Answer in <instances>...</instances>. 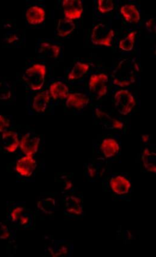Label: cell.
Wrapping results in <instances>:
<instances>
[{
	"label": "cell",
	"instance_id": "6da1fadb",
	"mask_svg": "<svg viewBox=\"0 0 156 257\" xmlns=\"http://www.w3.org/2000/svg\"><path fill=\"white\" fill-rule=\"evenodd\" d=\"M138 66L133 59L125 58L118 63L112 74L113 84L125 88L136 81Z\"/></svg>",
	"mask_w": 156,
	"mask_h": 257
},
{
	"label": "cell",
	"instance_id": "7a4b0ae2",
	"mask_svg": "<svg viewBox=\"0 0 156 257\" xmlns=\"http://www.w3.org/2000/svg\"><path fill=\"white\" fill-rule=\"evenodd\" d=\"M46 73V66L42 64H36L26 70L23 79L31 90L37 92L44 86Z\"/></svg>",
	"mask_w": 156,
	"mask_h": 257
},
{
	"label": "cell",
	"instance_id": "3957f363",
	"mask_svg": "<svg viewBox=\"0 0 156 257\" xmlns=\"http://www.w3.org/2000/svg\"><path fill=\"white\" fill-rule=\"evenodd\" d=\"M114 33L112 29L106 24L99 23L93 28L91 35V42L93 44L110 47L112 46Z\"/></svg>",
	"mask_w": 156,
	"mask_h": 257
},
{
	"label": "cell",
	"instance_id": "277c9868",
	"mask_svg": "<svg viewBox=\"0 0 156 257\" xmlns=\"http://www.w3.org/2000/svg\"><path fill=\"white\" fill-rule=\"evenodd\" d=\"M114 100L115 108L118 113L125 116L130 114L136 105L133 93L127 90H120L115 93Z\"/></svg>",
	"mask_w": 156,
	"mask_h": 257
},
{
	"label": "cell",
	"instance_id": "5b68a950",
	"mask_svg": "<svg viewBox=\"0 0 156 257\" xmlns=\"http://www.w3.org/2000/svg\"><path fill=\"white\" fill-rule=\"evenodd\" d=\"M108 84H109V76L106 74H94L90 77L89 88L91 94L99 99L107 94Z\"/></svg>",
	"mask_w": 156,
	"mask_h": 257
},
{
	"label": "cell",
	"instance_id": "8992f818",
	"mask_svg": "<svg viewBox=\"0 0 156 257\" xmlns=\"http://www.w3.org/2000/svg\"><path fill=\"white\" fill-rule=\"evenodd\" d=\"M40 144L39 136L33 133L28 132L22 136L19 148L24 155L34 156L39 151Z\"/></svg>",
	"mask_w": 156,
	"mask_h": 257
},
{
	"label": "cell",
	"instance_id": "52a82bcc",
	"mask_svg": "<svg viewBox=\"0 0 156 257\" xmlns=\"http://www.w3.org/2000/svg\"><path fill=\"white\" fill-rule=\"evenodd\" d=\"M37 166V161L34 156L23 155L16 162L15 170L22 177L29 178L34 173Z\"/></svg>",
	"mask_w": 156,
	"mask_h": 257
},
{
	"label": "cell",
	"instance_id": "ba28073f",
	"mask_svg": "<svg viewBox=\"0 0 156 257\" xmlns=\"http://www.w3.org/2000/svg\"><path fill=\"white\" fill-rule=\"evenodd\" d=\"M0 147L9 153L15 152L20 147V139L17 132L8 130L0 135Z\"/></svg>",
	"mask_w": 156,
	"mask_h": 257
},
{
	"label": "cell",
	"instance_id": "9c48e42d",
	"mask_svg": "<svg viewBox=\"0 0 156 257\" xmlns=\"http://www.w3.org/2000/svg\"><path fill=\"white\" fill-rule=\"evenodd\" d=\"M63 7L65 18L72 21L82 17L83 12L82 1L79 0H64Z\"/></svg>",
	"mask_w": 156,
	"mask_h": 257
},
{
	"label": "cell",
	"instance_id": "30bf717a",
	"mask_svg": "<svg viewBox=\"0 0 156 257\" xmlns=\"http://www.w3.org/2000/svg\"><path fill=\"white\" fill-rule=\"evenodd\" d=\"M110 187L114 193L125 195L129 193L131 188L130 181L123 176H115L110 180Z\"/></svg>",
	"mask_w": 156,
	"mask_h": 257
},
{
	"label": "cell",
	"instance_id": "8fae6325",
	"mask_svg": "<svg viewBox=\"0 0 156 257\" xmlns=\"http://www.w3.org/2000/svg\"><path fill=\"white\" fill-rule=\"evenodd\" d=\"M95 114L97 117L100 120L102 124L108 129L122 130L124 127V124L122 121L114 118L111 115L102 111L100 109L96 108L95 109Z\"/></svg>",
	"mask_w": 156,
	"mask_h": 257
},
{
	"label": "cell",
	"instance_id": "7c38bea8",
	"mask_svg": "<svg viewBox=\"0 0 156 257\" xmlns=\"http://www.w3.org/2000/svg\"><path fill=\"white\" fill-rule=\"evenodd\" d=\"M90 98L84 93H69L66 98L67 108L75 109H83L88 105Z\"/></svg>",
	"mask_w": 156,
	"mask_h": 257
},
{
	"label": "cell",
	"instance_id": "4fadbf2b",
	"mask_svg": "<svg viewBox=\"0 0 156 257\" xmlns=\"http://www.w3.org/2000/svg\"><path fill=\"white\" fill-rule=\"evenodd\" d=\"M50 95L48 90L37 93L32 100V107L37 113H44L49 104Z\"/></svg>",
	"mask_w": 156,
	"mask_h": 257
},
{
	"label": "cell",
	"instance_id": "5bb4252c",
	"mask_svg": "<svg viewBox=\"0 0 156 257\" xmlns=\"http://www.w3.org/2000/svg\"><path fill=\"white\" fill-rule=\"evenodd\" d=\"M25 16L27 22L31 25H36L44 22L45 12L42 7L32 6L26 9Z\"/></svg>",
	"mask_w": 156,
	"mask_h": 257
},
{
	"label": "cell",
	"instance_id": "9a60e30c",
	"mask_svg": "<svg viewBox=\"0 0 156 257\" xmlns=\"http://www.w3.org/2000/svg\"><path fill=\"white\" fill-rule=\"evenodd\" d=\"M69 88L66 84L61 81H56L50 85L48 93L53 100H65L69 94Z\"/></svg>",
	"mask_w": 156,
	"mask_h": 257
},
{
	"label": "cell",
	"instance_id": "2e32d148",
	"mask_svg": "<svg viewBox=\"0 0 156 257\" xmlns=\"http://www.w3.org/2000/svg\"><path fill=\"white\" fill-rule=\"evenodd\" d=\"M120 13L125 20L129 23H138L141 19V15L134 4H126L120 8Z\"/></svg>",
	"mask_w": 156,
	"mask_h": 257
},
{
	"label": "cell",
	"instance_id": "e0dca14e",
	"mask_svg": "<svg viewBox=\"0 0 156 257\" xmlns=\"http://www.w3.org/2000/svg\"><path fill=\"white\" fill-rule=\"evenodd\" d=\"M120 149L119 144L112 138L104 139L101 145L102 152L107 158L114 157L120 151Z\"/></svg>",
	"mask_w": 156,
	"mask_h": 257
},
{
	"label": "cell",
	"instance_id": "ac0fdd59",
	"mask_svg": "<svg viewBox=\"0 0 156 257\" xmlns=\"http://www.w3.org/2000/svg\"><path fill=\"white\" fill-rule=\"evenodd\" d=\"M39 52L49 58L56 59L61 53V47L50 42H42L40 45Z\"/></svg>",
	"mask_w": 156,
	"mask_h": 257
},
{
	"label": "cell",
	"instance_id": "d6986e66",
	"mask_svg": "<svg viewBox=\"0 0 156 257\" xmlns=\"http://www.w3.org/2000/svg\"><path fill=\"white\" fill-rule=\"evenodd\" d=\"M75 28V25L73 21L63 18L59 20L57 26H56V31L59 37H65L71 34Z\"/></svg>",
	"mask_w": 156,
	"mask_h": 257
},
{
	"label": "cell",
	"instance_id": "ffe728a7",
	"mask_svg": "<svg viewBox=\"0 0 156 257\" xmlns=\"http://www.w3.org/2000/svg\"><path fill=\"white\" fill-rule=\"evenodd\" d=\"M90 66L88 64L77 62L74 64L73 68L69 71L68 76L69 80H77L82 79L88 73Z\"/></svg>",
	"mask_w": 156,
	"mask_h": 257
},
{
	"label": "cell",
	"instance_id": "44dd1931",
	"mask_svg": "<svg viewBox=\"0 0 156 257\" xmlns=\"http://www.w3.org/2000/svg\"><path fill=\"white\" fill-rule=\"evenodd\" d=\"M142 160L147 171L156 173V154L154 152L150 151L149 149H145L142 155Z\"/></svg>",
	"mask_w": 156,
	"mask_h": 257
},
{
	"label": "cell",
	"instance_id": "7402d4cb",
	"mask_svg": "<svg viewBox=\"0 0 156 257\" xmlns=\"http://www.w3.org/2000/svg\"><path fill=\"white\" fill-rule=\"evenodd\" d=\"M136 31H131L118 44V47L125 52L131 51L133 49L136 39Z\"/></svg>",
	"mask_w": 156,
	"mask_h": 257
},
{
	"label": "cell",
	"instance_id": "603a6c76",
	"mask_svg": "<svg viewBox=\"0 0 156 257\" xmlns=\"http://www.w3.org/2000/svg\"><path fill=\"white\" fill-rule=\"evenodd\" d=\"M67 210L69 213L74 215H80L82 213V208L81 206V201L79 198L70 197L67 201Z\"/></svg>",
	"mask_w": 156,
	"mask_h": 257
},
{
	"label": "cell",
	"instance_id": "cb8c5ba5",
	"mask_svg": "<svg viewBox=\"0 0 156 257\" xmlns=\"http://www.w3.org/2000/svg\"><path fill=\"white\" fill-rule=\"evenodd\" d=\"M25 211V208L20 205H13L10 208L9 213V221L13 223H18L19 219Z\"/></svg>",
	"mask_w": 156,
	"mask_h": 257
},
{
	"label": "cell",
	"instance_id": "d4e9b609",
	"mask_svg": "<svg viewBox=\"0 0 156 257\" xmlns=\"http://www.w3.org/2000/svg\"><path fill=\"white\" fill-rule=\"evenodd\" d=\"M12 87L6 80L0 81V101L9 100L12 97Z\"/></svg>",
	"mask_w": 156,
	"mask_h": 257
},
{
	"label": "cell",
	"instance_id": "484cf974",
	"mask_svg": "<svg viewBox=\"0 0 156 257\" xmlns=\"http://www.w3.org/2000/svg\"><path fill=\"white\" fill-rule=\"evenodd\" d=\"M97 2V9L99 12L103 14L111 12L114 9V1L112 0H99Z\"/></svg>",
	"mask_w": 156,
	"mask_h": 257
},
{
	"label": "cell",
	"instance_id": "4316f807",
	"mask_svg": "<svg viewBox=\"0 0 156 257\" xmlns=\"http://www.w3.org/2000/svg\"><path fill=\"white\" fill-rule=\"evenodd\" d=\"M55 206V200L52 198H46L38 202V208L42 211H48L52 210Z\"/></svg>",
	"mask_w": 156,
	"mask_h": 257
},
{
	"label": "cell",
	"instance_id": "83f0119b",
	"mask_svg": "<svg viewBox=\"0 0 156 257\" xmlns=\"http://www.w3.org/2000/svg\"><path fill=\"white\" fill-rule=\"evenodd\" d=\"M11 125L12 123L9 117L4 115H0V134L10 130Z\"/></svg>",
	"mask_w": 156,
	"mask_h": 257
},
{
	"label": "cell",
	"instance_id": "f1b7e54d",
	"mask_svg": "<svg viewBox=\"0 0 156 257\" xmlns=\"http://www.w3.org/2000/svg\"><path fill=\"white\" fill-rule=\"evenodd\" d=\"M20 40V36L16 31H10L5 34V41L9 45H16Z\"/></svg>",
	"mask_w": 156,
	"mask_h": 257
},
{
	"label": "cell",
	"instance_id": "f546056e",
	"mask_svg": "<svg viewBox=\"0 0 156 257\" xmlns=\"http://www.w3.org/2000/svg\"><path fill=\"white\" fill-rule=\"evenodd\" d=\"M147 30L150 32L151 33H156V20L155 18H150L149 20L147 21L145 23Z\"/></svg>",
	"mask_w": 156,
	"mask_h": 257
},
{
	"label": "cell",
	"instance_id": "4dcf8cb0",
	"mask_svg": "<svg viewBox=\"0 0 156 257\" xmlns=\"http://www.w3.org/2000/svg\"><path fill=\"white\" fill-rule=\"evenodd\" d=\"M18 222L21 226H28L31 223V218L30 216L23 213V215L21 216L20 219H19Z\"/></svg>",
	"mask_w": 156,
	"mask_h": 257
},
{
	"label": "cell",
	"instance_id": "1f68e13d",
	"mask_svg": "<svg viewBox=\"0 0 156 257\" xmlns=\"http://www.w3.org/2000/svg\"><path fill=\"white\" fill-rule=\"evenodd\" d=\"M141 140L142 141H143L144 143H148L149 141L150 137L148 135L142 136Z\"/></svg>",
	"mask_w": 156,
	"mask_h": 257
}]
</instances>
